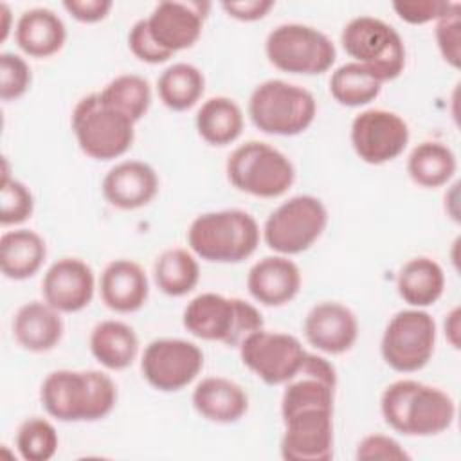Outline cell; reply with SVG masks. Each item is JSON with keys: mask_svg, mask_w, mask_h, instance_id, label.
Segmentation results:
<instances>
[{"mask_svg": "<svg viewBox=\"0 0 461 461\" xmlns=\"http://www.w3.org/2000/svg\"><path fill=\"white\" fill-rule=\"evenodd\" d=\"M268 61L290 74H322L337 59L333 41L319 29L306 23H281L265 40Z\"/></svg>", "mask_w": 461, "mask_h": 461, "instance_id": "cell-9", "label": "cell"}, {"mask_svg": "<svg viewBox=\"0 0 461 461\" xmlns=\"http://www.w3.org/2000/svg\"><path fill=\"white\" fill-rule=\"evenodd\" d=\"M128 47H130V50L133 52L135 58H139L144 63H151V65L164 63L173 56L171 52L162 49L153 40V36L148 29L146 18H140L131 25V29L128 32Z\"/></svg>", "mask_w": 461, "mask_h": 461, "instance_id": "cell-39", "label": "cell"}, {"mask_svg": "<svg viewBox=\"0 0 461 461\" xmlns=\"http://www.w3.org/2000/svg\"><path fill=\"white\" fill-rule=\"evenodd\" d=\"M34 198L31 189L9 176L7 162L4 160V175H2V198H0V221L2 225H18L32 216Z\"/></svg>", "mask_w": 461, "mask_h": 461, "instance_id": "cell-35", "label": "cell"}, {"mask_svg": "<svg viewBox=\"0 0 461 461\" xmlns=\"http://www.w3.org/2000/svg\"><path fill=\"white\" fill-rule=\"evenodd\" d=\"M94 292V270L79 258H61L54 261L41 279L45 303L61 313L81 312L90 304Z\"/></svg>", "mask_w": 461, "mask_h": 461, "instance_id": "cell-17", "label": "cell"}, {"mask_svg": "<svg viewBox=\"0 0 461 461\" xmlns=\"http://www.w3.org/2000/svg\"><path fill=\"white\" fill-rule=\"evenodd\" d=\"M198 135L212 146H227L243 131V112L240 104L225 95L209 97L196 112Z\"/></svg>", "mask_w": 461, "mask_h": 461, "instance_id": "cell-28", "label": "cell"}, {"mask_svg": "<svg viewBox=\"0 0 461 461\" xmlns=\"http://www.w3.org/2000/svg\"><path fill=\"white\" fill-rule=\"evenodd\" d=\"M63 7L83 23H95L108 16L113 7L112 0H65Z\"/></svg>", "mask_w": 461, "mask_h": 461, "instance_id": "cell-41", "label": "cell"}, {"mask_svg": "<svg viewBox=\"0 0 461 461\" xmlns=\"http://www.w3.org/2000/svg\"><path fill=\"white\" fill-rule=\"evenodd\" d=\"M443 328H445V337L450 342V346L459 349V346H461V308L459 306L452 308L445 315Z\"/></svg>", "mask_w": 461, "mask_h": 461, "instance_id": "cell-43", "label": "cell"}, {"mask_svg": "<svg viewBox=\"0 0 461 461\" xmlns=\"http://www.w3.org/2000/svg\"><path fill=\"white\" fill-rule=\"evenodd\" d=\"M259 225L243 209H221L198 214L187 229L189 249L211 263H240L259 245Z\"/></svg>", "mask_w": 461, "mask_h": 461, "instance_id": "cell-3", "label": "cell"}, {"mask_svg": "<svg viewBox=\"0 0 461 461\" xmlns=\"http://www.w3.org/2000/svg\"><path fill=\"white\" fill-rule=\"evenodd\" d=\"M344 50L382 83L398 77L405 68V43L398 31L387 22L360 14L351 18L342 32Z\"/></svg>", "mask_w": 461, "mask_h": 461, "instance_id": "cell-8", "label": "cell"}, {"mask_svg": "<svg viewBox=\"0 0 461 461\" xmlns=\"http://www.w3.org/2000/svg\"><path fill=\"white\" fill-rule=\"evenodd\" d=\"M326 225L328 209L322 200L312 194H297L268 214L263 225V240L277 254H301L321 238Z\"/></svg>", "mask_w": 461, "mask_h": 461, "instance_id": "cell-10", "label": "cell"}, {"mask_svg": "<svg viewBox=\"0 0 461 461\" xmlns=\"http://www.w3.org/2000/svg\"><path fill=\"white\" fill-rule=\"evenodd\" d=\"M194 411L214 423H234L245 416L249 396L245 389L225 376L200 380L191 396Z\"/></svg>", "mask_w": 461, "mask_h": 461, "instance_id": "cell-23", "label": "cell"}, {"mask_svg": "<svg viewBox=\"0 0 461 461\" xmlns=\"http://www.w3.org/2000/svg\"><path fill=\"white\" fill-rule=\"evenodd\" d=\"M182 322L191 335L202 340L240 346L252 331L263 328V315L240 297L203 292L187 303Z\"/></svg>", "mask_w": 461, "mask_h": 461, "instance_id": "cell-4", "label": "cell"}, {"mask_svg": "<svg viewBox=\"0 0 461 461\" xmlns=\"http://www.w3.org/2000/svg\"><path fill=\"white\" fill-rule=\"evenodd\" d=\"M205 90L202 70L191 63L178 61L169 65L157 79V92L164 106L173 112L193 108Z\"/></svg>", "mask_w": 461, "mask_h": 461, "instance_id": "cell-30", "label": "cell"}, {"mask_svg": "<svg viewBox=\"0 0 461 461\" xmlns=\"http://www.w3.org/2000/svg\"><path fill=\"white\" fill-rule=\"evenodd\" d=\"M207 9V2L164 0L158 2L146 18L148 29L162 49L175 54L198 41Z\"/></svg>", "mask_w": 461, "mask_h": 461, "instance_id": "cell-16", "label": "cell"}, {"mask_svg": "<svg viewBox=\"0 0 461 461\" xmlns=\"http://www.w3.org/2000/svg\"><path fill=\"white\" fill-rule=\"evenodd\" d=\"M99 290L103 303L117 313L140 310L149 295L144 268L131 259H113L101 272Z\"/></svg>", "mask_w": 461, "mask_h": 461, "instance_id": "cell-21", "label": "cell"}, {"mask_svg": "<svg viewBox=\"0 0 461 461\" xmlns=\"http://www.w3.org/2000/svg\"><path fill=\"white\" fill-rule=\"evenodd\" d=\"M14 40L27 56L49 58L65 45L67 27L52 9L32 7L16 20Z\"/></svg>", "mask_w": 461, "mask_h": 461, "instance_id": "cell-24", "label": "cell"}, {"mask_svg": "<svg viewBox=\"0 0 461 461\" xmlns=\"http://www.w3.org/2000/svg\"><path fill=\"white\" fill-rule=\"evenodd\" d=\"M461 4L452 2L450 7L436 20V43L443 59L459 68L461 63Z\"/></svg>", "mask_w": 461, "mask_h": 461, "instance_id": "cell-36", "label": "cell"}, {"mask_svg": "<svg viewBox=\"0 0 461 461\" xmlns=\"http://www.w3.org/2000/svg\"><path fill=\"white\" fill-rule=\"evenodd\" d=\"M355 457L358 461H403L411 459L405 448L391 436L369 434L362 438L357 445Z\"/></svg>", "mask_w": 461, "mask_h": 461, "instance_id": "cell-38", "label": "cell"}, {"mask_svg": "<svg viewBox=\"0 0 461 461\" xmlns=\"http://www.w3.org/2000/svg\"><path fill=\"white\" fill-rule=\"evenodd\" d=\"M40 400L59 421H97L115 407L117 387L103 371L56 369L41 382Z\"/></svg>", "mask_w": 461, "mask_h": 461, "instance_id": "cell-1", "label": "cell"}, {"mask_svg": "<svg viewBox=\"0 0 461 461\" xmlns=\"http://www.w3.org/2000/svg\"><path fill=\"white\" fill-rule=\"evenodd\" d=\"M281 457L330 461L333 457V409H301L283 416Z\"/></svg>", "mask_w": 461, "mask_h": 461, "instance_id": "cell-15", "label": "cell"}, {"mask_svg": "<svg viewBox=\"0 0 461 461\" xmlns=\"http://www.w3.org/2000/svg\"><path fill=\"white\" fill-rule=\"evenodd\" d=\"M385 423L405 436H436L456 418V403L443 389L402 378L389 384L380 396Z\"/></svg>", "mask_w": 461, "mask_h": 461, "instance_id": "cell-2", "label": "cell"}, {"mask_svg": "<svg viewBox=\"0 0 461 461\" xmlns=\"http://www.w3.org/2000/svg\"><path fill=\"white\" fill-rule=\"evenodd\" d=\"M56 308L43 301L22 304L13 317V337L25 351H50L63 337V319Z\"/></svg>", "mask_w": 461, "mask_h": 461, "instance_id": "cell-22", "label": "cell"}, {"mask_svg": "<svg viewBox=\"0 0 461 461\" xmlns=\"http://www.w3.org/2000/svg\"><path fill=\"white\" fill-rule=\"evenodd\" d=\"M249 115L258 130L268 135H297L317 115L313 94L283 79L259 83L249 97Z\"/></svg>", "mask_w": 461, "mask_h": 461, "instance_id": "cell-5", "label": "cell"}, {"mask_svg": "<svg viewBox=\"0 0 461 461\" xmlns=\"http://www.w3.org/2000/svg\"><path fill=\"white\" fill-rule=\"evenodd\" d=\"M411 139L407 122L394 112L369 108L351 122V146L360 160L380 166L403 153Z\"/></svg>", "mask_w": 461, "mask_h": 461, "instance_id": "cell-14", "label": "cell"}, {"mask_svg": "<svg viewBox=\"0 0 461 461\" xmlns=\"http://www.w3.org/2000/svg\"><path fill=\"white\" fill-rule=\"evenodd\" d=\"M249 294L265 306H283L301 290V270L288 256H267L247 276Z\"/></svg>", "mask_w": 461, "mask_h": 461, "instance_id": "cell-20", "label": "cell"}, {"mask_svg": "<svg viewBox=\"0 0 461 461\" xmlns=\"http://www.w3.org/2000/svg\"><path fill=\"white\" fill-rule=\"evenodd\" d=\"M72 131L85 155L95 160H112L131 148L135 122L106 104L99 92H94L74 106Z\"/></svg>", "mask_w": 461, "mask_h": 461, "instance_id": "cell-6", "label": "cell"}, {"mask_svg": "<svg viewBox=\"0 0 461 461\" xmlns=\"http://www.w3.org/2000/svg\"><path fill=\"white\" fill-rule=\"evenodd\" d=\"M88 344L94 358L112 371L130 367L139 353V337L135 330L115 319L97 322L90 333Z\"/></svg>", "mask_w": 461, "mask_h": 461, "instance_id": "cell-26", "label": "cell"}, {"mask_svg": "<svg viewBox=\"0 0 461 461\" xmlns=\"http://www.w3.org/2000/svg\"><path fill=\"white\" fill-rule=\"evenodd\" d=\"M303 328L306 340L328 355L349 351L358 339L357 315L337 301H322L312 306Z\"/></svg>", "mask_w": 461, "mask_h": 461, "instance_id": "cell-18", "label": "cell"}, {"mask_svg": "<svg viewBox=\"0 0 461 461\" xmlns=\"http://www.w3.org/2000/svg\"><path fill=\"white\" fill-rule=\"evenodd\" d=\"M276 5L272 0H245V2H221L223 11L241 22H256L267 16V13Z\"/></svg>", "mask_w": 461, "mask_h": 461, "instance_id": "cell-42", "label": "cell"}, {"mask_svg": "<svg viewBox=\"0 0 461 461\" xmlns=\"http://www.w3.org/2000/svg\"><path fill=\"white\" fill-rule=\"evenodd\" d=\"M99 94L106 104L124 113L133 122L140 121L151 104L149 81L139 74H121Z\"/></svg>", "mask_w": 461, "mask_h": 461, "instance_id": "cell-33", "label": "cell"}, {"mask_svg": "<svg viewBox=\"0 0 461 461\" xmlns=\"http://www.w3.org/2000/svg\"><path fill=\"white\" fill-rule=\"evenodd\" d=\"M32 81L31 67L14 52L0 54V97L4 101H14L22 97Z\"/></svg>", "mask_w": 461, "mask_h": 461, "instance_id": "cell-37", "label": "cell"}, {"mask_svg": "<svg viewBox=\"0 0 461 461\" xmlns=\"http://www.w3.org/2000/svg\"><path fill=\"white\" fill-rule=\"evenodd\" d=\"M452 2L445 0H396L393 2L394 13L407 23L421 25L427 22H436Z\"/></svg>", "mask_w": 461, "mask_h": 461, "instance_id": "cell-40", "label": "cell"}, {"mask_svg": "<svg viewBox=\"0 0 461 461\" xmlns=\"http://www.w3.org/2000/svg\"><path fill=\"white\" fill-rule=\"evenodd\" d=\"M14 443L25 461H49L54 457L59 439L49 420L31 416L20 423Z\"/></svg>", "mask_w": 461, "mask_h": 461, "instance_id": "cell-34", "label": "cell"}, {"mask_svg": "<svg viewBox=\"0 0 461 461\" xmlns=\"http://www.w3.org/2000/svg\"><path fill=\"white\" fill-rule=\"evenodd\" d=\"M47 258L45 240L31 229L7 230L0 238V268L7 279L32 277Z\"/></svg>", "mask_w": 461, "mask_h": 461, "instance_id": "cell-25", "label": "cell"}, {"mask_svg": "<svg viewBox=\"0 0 461 461\" xmlns=\"http://www.w3.org/2000/svg\"><path fill=\"white\" fill-rule=\"evenodd\" d=\"M225 171L229 182L238 191L258 198H277L295 180L292 160L277 148L261 140L240 144L229 155Z\"/></svg>", "mask_w": 461, "mask_h": 461, "instance_id": "cell-7", "label": "cell"}, {"mask_svg": "<svg viewBox=\"0 0 461 461\" xmlns=\"http://www.w3.org/2000/svg\"><path fill=\"white\" fill-rule=\"evenodd\" d=\"M241 362L265 384H286L301 367L306 349L290 333L256 330L240 344Z\"/></svg>", "mask_w": 461, "mask_h": 461, "instance_id": "cell-13", "label": "cell"}, {"mask_svg": "<svg viewBox=\"0 0 461 461\" xmlns=\"http://www.w3.org/2000/svg\"><path fill=\"white\" fill-rule=\"evenodd\" d=\"M101 191L104 200L122 211L148 205L158 193L157 171L142 160H122L108 169Z\"/></svg>", "mask_w": 461, "mask_h": 461, "instance_id": "cell-19", "label": "cell"}, {"mask_svg": "<svg viewBox=\"0 0 461 461\" xmlns=\"http://www.w3.org/2000/svg\"><path fill=\"white\" fill-rule=\"evenodd\" d=\"M382 81L357 61L344 63L331 72L330 94L342 106H364L380 95Z\"/></svg>", "mask_w": 461, "mask_h": 461, "instance_id": "cell-32", "label": "cell"}, {"mask_svg": "<svg viewBox=\"0 0 461 461\" xmlns=\"http://www.w3.org/2000/svg\"><path fill=\"white\" fill-rule=\"evenodd\" d=\"M202 367V349L185 339H155L144 348L140 358L142 376L151 387L162 393L184 389L200 375Z\"/></svg>", "mask_w": 461, "mask_h": 461, "instance_id": "cell-12", "label": "cell"}, {"mask_svg": "<svg viewBox=\"0 0 461 461\" xmlns=\"http://www.w3.org/2000/svg\"><path fill=\"white\" fill-rule=\"evenodd\" d=\"M457 160L454 151L438 140H423L409 153L407 173L421 187H441L456 175Z\"/></svg>", "mask_w": 461, "mask_h": 461, "instance_id": "cell-29", "label": "cell"}, {"mask_svg": "<svg viewBox=\"0 0 461 461\" xmlns=\"http://www.w3.org/2000/svg\"><path fill=\"white\" fill-rule=\"evenodd\" d=\"M153 277L162 294L182 297L198 285L200 265L189 250L180 247L167 249L155 259Z\"/></svg>", "mask_w": 461, "mask_h": 461, "instance_id": "cell-31", "label": "cell"}, {"mask_svg": "<svg viewBox=\"0 0 461 461\" xmlns=\"http://www.w3.org/2000/svg\"><path fill=\"white\" fill-rule=\"evenodd\" d=\"M436 348V322L420 308L396 312L382 335L380 353L384 362L398 373L425 367Z\"/></svg>", "mask_w": 461, "mask_h": 461, "instance_id": "cell-11", "label": "cell"}, {"mask_svg": "<svg viewBox=\"0 0 461 461\" xmlns=\"http://www.w3.org/2000/svg\"><path fill=\"white\" fill-rule=\"evenodd\" d=\"M396 290L400 297L414 308L430 306L445 290V272L432 258H412L400 268L396 276Z\"/></svg>", "mask_w": 461, "mask_h": 461, "instance_id": "cell-27", "label": "cell"}, {"mask_svg": "<svg viewBox=\"0 0 461 461\" xmlns=\"http://www.w3.org/2000/svg\"><path fill=\"white\" fill-rule=\"evenodd\" d=\"M0 18H2V23H0V41H5L7 36H9V31H11V18H13L7 4H0Z\"/></svg>", "mask_w": 461, "mask_h": 461, "instance_id": "cell-44", "label": "cell"}]
</instances>
